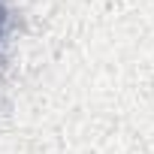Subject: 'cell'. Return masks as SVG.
I'll list each match as a JSON object with an SVG mask.
<instances>
[{
  "instance_id": "6da1fadb",
  "label": "cell",
  "mask_w": 154,
  "mask_h": 154,
  "mask_svg": "<svg viewBox=\"0 0 154 154\" xmlns=\"http://www.w3.org/2000/svg\"><path fill=\"white\" fill-rule=\"evenodd\" d=\"M0 30H3V9H0Z\"/></svg>"
}]
</instances>
